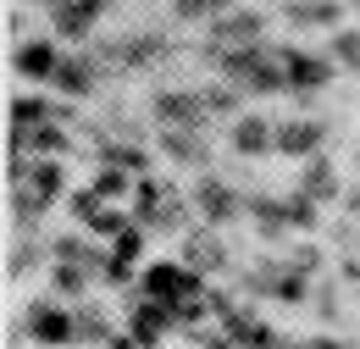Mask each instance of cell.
Here are the masks:
<instances>
[{"mask_svg": "<svg viewBox=\"0 0 360 349\" xmlns=\"http://www.w3.org/2000/svg\"><path fill=\"white\" fill-rule=\"evenodd\" d=\"M211 39L227 44V50H255L261 44V17L255 11H222L211 23Z\"/></svg>", "mask_w": 360, "mask_h": 349, "instance_id": "6da1fadb", "label": "cell"}, {"mask_svg": "<svg viewBox=\"0 0 360 349\" xmlns=\"http://www.w3.org/2000/svg\"><path fill=\"white\" fill-rule=\"evenodd\" d=\"M28 333L45 338V344H67V338H72V316L56 310V305H34L28 310Z\"/></svg>", "mask_w": 360, "mask_h": 349, "instance_id": "7a4b0ae2", "label": "cell"}, {"mask_svg": "<svg viewBox=\"0 0 360 349\" xmlns=\"http://www.w3.org/2000/svg\"><path fill=\"white\" fill-rule=\"evenodd\" d=\"M200 211H205L211 222H233L238 211H244V200H238L233 189H222L217 177H205V183H200Z\"/></svg>", "mask_w": 360, "mask_h": 349, "instance_id": "3957f363", "label": "cell"}, {"mask_svg": "<svg viewBox=\"0 0 360 349\" xmlns=\"http://www.w3.org/2000/svg\"><path fill=\"white\" fill-rule=\"evenodd\" d=\"M233 144H238L244 156L277 150V128H271V122H261V117H238V122H233Z\"/></svg>", "mask_w": 360, "mask_h": 349, "instance_id": "277c9868", "label": "cell"}, {"mask_svg": "<svg viewBox=\"0 0 360 349\" xmlns=\"http://www.w3.org/2000/svg\"><path fill=\"white\" fill-rule=\"evenodd\" d=\"M277 150L283 156H311V150H321V122H283L277 128Z\"/></svg>", "mask_w": 360, "mask_h": 349, "instance_id": "5b68a950", "label": "cell"}, {"mask_svg": "<svg viewBox=\"0 0 360 349\" xmlns=\"http://www.w3.org/2000/svg\"><path fill=\"white\" fill-rule=\"evenodd\" d=\"M161 144H167L178 161H194V167L205 161V133L200 128H161Z\"/></svg>", "mask_w": 360, "mask_h": 349, "instance_id": "8992f818", "label": "cell"}, {"mask_svg": "<svg viewBox=\"0 0 360 349\" xmlns=\"http://www.w3.org/2000/svg\"><path fill=\"white\" fill-rule=\"evenodd\" d=\"M327 78H333V67H327V61H311V56H288V89H305V94H311V89H321Z\"/></svg>", "mask_w": 360, "mask_h": 349, "instance_id": "52a82bcc", "label": "cell"}, {"mask_svg": "<svg viewBox=\"0 0 360 349\" xmlns=\"http://www.w3.org/2000/svg\"><path fill=\"white\" fill-rule=\"evenodd\" d=\"M17 67H22L28 78H56V67H61V61H56V50H50V44H22V50H17Z\"/></svg>", "mask_w": 360, "mask_h": 349, "instance_id": "ba28073f", "label": "cell"}, {"mask_svg": "<svg viewBox=\"0 0 360 349\" xmlns=\"http://www.w3.org/2000/svg\"><path fill=\"white\" fill-rule=\"evenodd\" d=\"M50 84L61 89V94H89V84H94V67H89V61H61Z\"/></svg>", "mask_w": 360, "mask_h": 349, "instance_id": "9c48e42d", "label": "cell"}, {"mask_svg": "<svg viewBox=\"0 0 360 349\" xmlns=\"http://www.w3.org/2000/svg\"><path fill=\"white\" fill-rule=\"evenodd\" d=\"M11 144H22V150H61L67 133L56 128V122H39V128H28V133H11Z\"/></svg>", "mask_w": 360, "mask_h": 349, "instance_id": "30bf717a", "label": "cell"}, {"mask_svg": "<svg viewBox=\"0 0 360 349\" xmlns=\"http://www.w3.org/2000/svg\"><path fill=\"white\" fill-rule=\"evenodd\" d=\"M300 194L316 205V200H333V194H338V183H333V172H327L321 161H311V167H305V183H300Z\"/></svg>", "mask_w": 360, "mask_h": 349, "instance_id": "8fae6325", "label": "cell"}, {"mask_svg": "<svg viewBox=\"0 0 360 349\" xmlns=\"http://www.w3.org/2000/svg\"><path fill=\"white\" fill-rule=\"evenodd\" d=\"M227 0H172V11H178L183 23H194V17H217Z\"/></svg>", "mask_w": 360, "mask_h": 349, "instance_id": "7c38bea8", "label": "cell"}, {"mask_svg": "<svg viewBox=\"0 0 360 349\" xmlns=\"http://www.w3.org/2000/svg\"><path fill=\"white\" fill-rule=\"evenodd\" d=\"M217 261H222L217 239H188V266H217Z\"/></svg>", "mask_w": 360, "mask_h": 349, "instance_id": "4fadbf2b", "label": "cell"}, {"mask_svg": "<svg viewBox=\"0 0 360 349\" xmlns=\"http://www.w3.org/2000/svg\"><path fill=\"white\" fill-rule=\"evenodd\" d=\"M288 17H294V23H333V6H327V0H300V6H288Z\"/></svg>", "mask_w": 360, "mask_h": 349, "instance_id": "5bb4252c", "label": "cell"}, {"mask_svg": "<svg viewBox=\"0 0 360 349\" xmlns=\"http://www.w3.org/2000/svg\"><path fill=\"white\" fill-rule=\"evenodd\" d=\"M56 288H61V294H78V288H84V266L61 261V266H56Z\"/></svg>", "mask_w": 360, "mask_h": 349, "instance_id": "9a60e30c", "label": "cell"}, {"mask_svg": "<svg viewBox=\"0 0 360 349\" xmlns=\"http://www.w3.org/2000/svg\"><path fill=\"white\" fill-rule=\"evenodd\" d=\"M333 50H338V61H344V67H360V34H338Z\"/></svg>", "mask_w": 360, "mask_h": 349, "instance_id": "2e32d148", "label": "cell"}, {"mask_svg": "<svg viewBox=\"0 0 360 349\" xmlns=\"http://www.w3.org/2000/svg\"><path fill=\"white\" fill-rule=\"evenodd\" d=\"M94 194H122V172H111V167H105V172L94 177Z\"/></svg>", "mask_w": 360, "mask_h": 349, "instance_id": "e0dca14e", "label": "cell"}, {"mask_svg": "<svg viewBox=\"0 0 360 349\" xmlns=\"http://www.w3.org/2000/svg\"><path fill=\"white\" fill-rule=\"evenodd\" d=\"M305 349H338V344H305Z\"/></svg>", "mask_w": 360, "mask_h": 349, "instance_id": "ac0fdd59", "label": "cell"}]
</instances>
